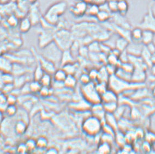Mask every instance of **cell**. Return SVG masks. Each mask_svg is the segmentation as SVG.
I'll use <instances>...</instances> for the list:
<instances>
[{"label":"cell","mask_w":155,"mask_h":154,"mask_svg":"<svg viewBox=\"0 0 155 154\" xmlns=\"http://www.w3.org/2000/svg\"><path fill=\"white\" fill-rule=\"evenodd\" d=\"M39 82L41 83L43 87H50L52 85V78L50 74L45 72V74L39 80Z\"/></svg>","instance_id":"obj_27"},{"label":"cell","mask_w":155,"mask_h":154,"mask_svg":"<svg viewBox=\"0 0 155 154\" xmlns=\"http://www.w3.org/2000/svg\"><path fill=\"white\" fill-rule=\"evenodd\" d=\"M15 131L18 135H22L24 133L27 129V125L25 121L19 120L17 121L14 127Z\"/></svg>","instance_id":"obj_25"},{"label":"cell","mask_w":155,"mask_h":154,"mask_svg":"<svg viewBox=\"0 0 155 154\" xmlns=\"http://www.w3.org/2000/svg\"><path fill=\"white\" fill-rule=\"evenodd\" d=\"M62 69L66 72L67 75H74V74L76 71V66H75L73 63H72L68 64L62 66Z\"/></svg>","instance_id":"obj_35"},{"label":"cell","mask_w":155,"mask_h":154,"mask_svg":"<svg viewBox=\"0 0 155 154\" xmlns=\"http://www.w3.org/2000/svg\"><path fill=\"white\" fill-rule=\"evenodd\" d=\"M150 62H151V63L152 65H155V52L154 53H153L151 54V58H150Z\"/></svg>","instance_id":"obj_51"},{"label":"cell","mask_w":155,"mask_h":154,"mask_svg":"<svg viewBox=\"0 0 155 154\" xmlns=\"http://www.w3.org/2000/svg\"><path fill=\"white\" fill-rule=\"evenodd\" d=\"M150 7L152 11V13L155 15V0H153V2L150 4Z\"/></svg>","instance_id":"obj_50"},{"label":"cell","mask_w":155,"mask_h":154,"mask_svg":"<svg viewBox=\"0 0 155 154\" xmlns=\"http://www.w3.org/2000/svg\"><path fill=\"white\" fill-rule=\"evenodd\" d=\"M39 93L40 94V95L41 96H43V97L48 96L50 93V87L42 86L41 90L39 91Z\"/></svg>","instance_id":"obj_43"},{"label":"cell","mask_w":155,"mask_h":154,"mask_svg":"<svg viewBox=\"0 0 155 154\" xmlns=\"http://www.w3.org/2000/svg\"><path fill=\"white\" fill-rule=\"evenodd\" d=\"M6 113L9 116H13L15 115L17 112V108L15 104L9 105L6 108Z\"/></svg>","instance_id":"obj_40"},{"label":"cell","mask_w":155,"mask_h":154,"mask_svg":"<svg viewBox=\"0 0 155 154\" xmlns=\"http://www.w3.org/2000/svg\"><path fill=\"white\" fill-rule=\"evenodd\" d=\"M155 33L152 30L144 29L143 31V35L141 38V42L144 45L152 43L154 38Z\"/></svg>","instance_id":"obj_16"},{"label":"cell","mask_w":155,"mask_h":154,"mask_svg":"<svg viewBox=\"0 0 155 154\" xmlns=\"http://www.w3.org/2000/svg\"><path fill=\"white\" fill-rule=\"evenodd\" d=\"M42 87V85H41V83L39 82V81H36V80H34L29 84L31 93H39Z\"/></svg>","instance_id":"obj_31"},{"label":"cell","mask_w":155,"mask_h":154,"mask_svg":"<svg viewBox=\"0 0 155 154\" xmlns=\"http://www.w3.org/2000/svg\"><path fill=\"white\" fill-rule=\"evenodd\" d=\"M108 85L106 83L98 82L95 84V87L97 92L101 95L108 89Z\"/></svg>","instance_id":"obj_36"},{"label":"cell","mask_w":155,"mask_h":154,"mask_svg":"<svg viewBox=\"0 0 155 154\" xmlns=\"http://www.w3.org/2000/svg\"><path fill=\"white\" fill-rule=\"evenodd\" d=\"M147 50L149 51L150 53H151V54L155 52V45L153 42L147 44V45H145Z\"/></svg>","instance_id":"obj_47"},{"label":"cell","mask_w":155,"mask_h":154,"mask_svg":"<svg viewBox=\"0 0 155 154\" xmlns=\"http://www.w3.org/2000/svg\"><path fill=\"white\" fill-rule=\"evenodd\" d=\"M27 1L28 2V3H30L31 5H33L37 3L38 0H27Z\"/></svg>","instance_id":"obj_52"},{"label":"cell","mask_w":155,"mask_h":154,"mask_svg":"<svg viewBox=\"0 0 155 154\" xmlns=\"http://www.w3.org/2000/svg\"><path fill=\"white\" fill-rule=\"evenodd\" d=\"M7 102L9 105H13L15 104L17 101V98L14 96V95H10L7 98Z\"/></svg>","instance_id":"obj_48"},{"label":"cell","mask_w":155,"mask_h":154,"mask_svg":"<svg viewBox=\"0 0 155 154\" xmlns=\"http://www.w3.org/2000/svg\"><path fill=\"white\" fill-rule=\"evenodd\" d=\"M129 5L127 0H119L117 1V13L125 16L128 11Z\"/></svg>","instance_id":"obj_20"},{"label":"cell","mask_w":155,"mask_h":154,"mask_svg":"<svg viewBox=\"0 0 155 154\" xmlns=\"http://www.w3.org/2000/svg\"><path fill=\"white\" fill-rule=\"evenodd\" d=\"M97 152L100 154H107L110 152V144L106 142H102L97 148Z\"/></svg>","instance_id":"obj_29"},{"label":"cell","mask_w":155,"mask_h":154,"mask_svg":"<svg viewBox=\"0 0 155 154\" xmlns=\"http://www.w3.org/2000/svg\"><path fill=\"white\" fill-rule=\"evenodd\" d=\"M107 61H108V64L114 65L115 66H116V65L118 64V62H120L119 57L111 53H110L109 55L108 56Z\"/></svg>","instance_id":"obj_37"},{"label":"cell","mask_w":155,"mask_h":154,"mask_svg":"<svg viewBox=\"0 0 155 154\" xmlns=\"http://www.w3.org/2000/svg\"><path fill=\"white\" fill-rule=\"evenodd\" d=\"M101 96L102 103L117 102L118 98L117 96V93L110 89H107Z\"/></svg>","instance_id":"obj_13"},{"label":"cell","mask_w":155,"mask_h":154,"mask_svg":"<svg viewBox=\"0 0 155 154\" xmlns=\"http://www.w3.org/2000/svg\"><path fill=\"white\" fill-rule=\"evenodd\" d=\"M64 87L68 89L74 88L77 83V80L73 75H67V76L64 82Z\"/></svg>","instance_id":"obj_22"},{"label":"cell","mask_w":155,"mask_h":154,"mask_svg":"<svg viewBox=\"0 0 155 154\" xmlns=\"http://www.w3.org/2000/svg\"><path fill=\"white\" fill-rule=\"evenodd\" d=\"M87 7L88 6L85 2L80 1L70 8V11L74 16L81 17L86 13Z\"/></svg>","instance_id":"obj_11"},{"label":"cell","mask_w":155,"mask_h":154,"mask_svg":"<svg viewBox=\"0 0 155 154\" xmlns=\"http://www.w3.org/2000/svg\"><path fill=\"white\" fill-rule=\"evenodd\" d=\"M102 104L104 110L106 113H114L118 107L117 102H109Z\"/></svg>","instance_id":"obj_28"},{"label":"cell","mask_w":155,"mask_h":154,"mask_svg":"<svg viewBox=\"0 0 155 154\" xmlns=\"http://www.w3.org/2000/svg\"><path fill=\"white\" fill-rule=\"evenodd\" d=\"M74 62V57L69 50H66L62 51L60 65L63 66L68 64L72 63Z\"/></svg>","instance_id":"obj_15"},{"label":"cell","mask_w":155,"mask_h":154,"mask_svg":"<svg viewBox=\"0 0 155 154\" xmlns=\"http://www.w3.org/2000/svg\"><path fill=\"white\" fill-rule=\"evenodd\" d=\"M139 27L143 30L147 29L152 30L155 33V15L152 13L150 6L147 14L144 15Z\"/></svg>","instance_id":"obj_7"},{"label":"cell","mask_w":155,"mask_h":154,"mask_svg":"<svg viewBox=\"0 0 155 154\" xmlns=\"http://www.w3.org/2000/svg\"><path fill=\"white\" fill-rule=\"evenodd\" d=\"M130 43V41L127 39L125 38L124 37H120L117 39L115 42V48L119 50L120 51L122 52L126 49L128 44Z\"/></svg>","instance_id":"obj_21"},{"label":"cell","mask_w":155,"mask_h":154,"mask_svg":"<svg viewBox=\"0 0 155 154\" xmlns=\"http://www.w3.org/2000/svg\"><path fill=\"white\" fill-rule=\"evenodd\" d=\"M104 121L105 123L111 127L115 131L117 129L118 126L117 123V119L114 116L113 113H106Z\"/></svg>","instance_id":"obj_19"},{"label":"cell","mask_w":155,"mask_h":154,"mask_svg":"<svg viewBox=\"0 0 155 154\" xmlns=\"http://www.w3.org/2000/svg\"><path fill=\"white\" fill-rule=\"evenodd\" d=\"M144 46L145 45L142 44L141 42H130L126 51L129 55L140 57Z\"/></svg>","instance_id":"obj_10"},{"label":"cell","mask_w":155,"mask_h":154,"mask_svg":"<svg viewBox=\"0 0 155 154\" xmlns=\"http://www.w3.org/2000/svg\"><path fill=\"white\" fill-rule=\"evenodd\" d=\"M28 17L30 20L33 26L40 23L42 17L41 16V11L37 3L31 5V6L29 9Z\"/></svg>","instance_id":"obj_9"},{"label":"cell","mask_w":155,"mask_h":154,"mask_svg":"<svg viewBox=\"0 0 155 154\" xmlns=\"http://www.w3.org/2000/svg\"><path fill=\"white\" fill-rule=\"evenodd\" d=\"M54 28L42 27L39 34V45L43 48L54 40L55 33L53 32Z\"/></svg>","instance_id":"obj_6"},{"label":"cell","mask_w":155,"mask_h":154,"mask_svg":"<svg viewBox=\"0 0 155 154\" xmlns=\"http://www.w3.org/2000/svg\"><path fill=\"white\" fill-rule=\"evenodd\" d=\"M102 121L94 116L86 118L82 124V130L89 136H96L102 131Z\"/></svg>","instance_id":"obj_2"},{"label":"cell","mask_w":155,"mask_h":154,"mask_svg":"<svg viewBox=\"0 0 155 154\" xmlns=\"http://www.w3.org/2000/svg\"><path fill=\"white\" fill-rule=\"evenodd\" d=\"M68 3L66 1L61 0L53 3L48 8L43 18L50 25L55 26L60 21V18L67 11Z\"/></svg>","instance_id":"obj_1"},{"label":"cell","mask_w":155,"mask_h":154,"mask_svg":"<svg viewBox=\"0 0 155 154\" xmlns=\"http://www.w3.org/2000/svg\"><path fill=\"white\" fill-rule=\"evenodd\" d=\"M2 81L5 83L6 85L7 84H12V83L14 82V77L13 75L6 73L2 75Z\"/></svg>","instance_id":"obj_38"},{"label":"cell","mask_w":155,"mask_h":154,"mask_svg":"<svg viewBox=\"0 0 155 154\" xmlns=\"http://www.w3.org/2000/svg\"><path fill=\"white\" fill-rule=\"evenodd\" d=\"M17 150L18 152L19 153H25L28 151V149L26 148V146L25 145V143L24 144H20L19 146H18Z\"/></svg>","instance_id":"obj_46"},{"label":"cell","mask_w":155,"mask_h":154,"mask_svg":"<svg viewBox=\"0 0 155 154\" xmlns=\"http://www.w3.org/2000/svg\"><path fill=\"white\" fill-rule=\"evenodd\" d=\"M25 145L26 146L28 151H32L37 148L36 140H34L33 139L28 140L25 143Z\"/></svg>","instance_id":"obj_39"},{"label":"cell","mask_w":155,"mask_h":154,"mask_svg":"<svg viewBox=\"0 0 155 154\" xmlns=\"http://www.w3.org/2000/svg\"><path fill=\"white\" fill-rule=\"evenodd\" d=\"M67 76V74L62 68L56 70L55 72L54 73V79L55 81L64 82Z\"/></svg>","instance_id":"obj_23"},{"label":"cell","mask_w":155,"mask_h":154,"mask_svg":"<svg viewBox=\"0 0 155 154\" xmlns=\"http://www.w3.org/2000/svg\"><path fill=\"white\" fill-rule=\"evenodd\" d=\"M47 153H48V154H57V153H58V151L55 148H50V149H49L48 150Z\"/></svg>","instance_id":"obj_49"},{"label":"cell","mask_w":155,"mask_h":154,"mask_svg":"<svg viewBox=\"0 0 155 154\" xmlns=\"http://www.w3.org/2000/svg\"><path fill=\"white\" fill-rule=\"evenodd\" d=\"M91 105L89 104L88 102L86 101L84 99V100H79L77 101L73 102L69 105L70 108L74 110L75 111H85L87 110H90Z\"/></svg>","instance_id":"obj_12"},{"label":"cell","mask_w":155,"mask_h":154,"mask_svg":"<svg viewBox=\"0 0 155 154\" xmlns=\"http://www.w3.org/2000/svg\"><path fill=\"white\" fill-rule=\"evenodd\" d=\"M100 7L97 4H92L90 7H87V11L89 15L91 17H96L98 13L100 11Z\"/></svg>","instance_id":"obj_30"},{"label":"cell","mask_w":155,"mask_h":154,"mask_svg":"<svg viewBox=\"0 0 155 154\" xmlns=\"http://www.w3.org/2000/svg\"><path fill=\"white\" fill-rule=\"evenodd\" d=\"M88 49L90 53H100L101 51L100 44L97 41L91 42L90 44H89Z\"/></svg>","instance_id":"obj_34"},{"label":"cell","mask_w":155,"mask_h":154,"mask_svg":"<svg viewBox=\"0 0 155 154\" xmlns=\"http://www.w3.org/2000/svg\"><path fill=\"white\" fill-rule=\"evenodd\" d=\"M48 144L47 139L45 137H40L36 140L37 148L41 149L46 148Z\"/></svg>","instance_id":"obj_33"},{"label":"cell","mask_w":155,"mask_h":154,"mask_svg":"<svg viewBox=\"0 0 155 154\" xmlns=\"http://www.w3.org/2000/svg\"><path fill=\"white\" fill-rule=\"evenodd\" d=\"M143 31V30L140 27L134 28L130 30V39L132 41L141 42Z\"/></svg>","instance_id":"obj_18"},{"label":"cell","mask_w":155,"mask_h":154,"mask_svg":"<svg viewBox=\"0 0 155 154\" xmlns=\"http://www.w3.org/2000/svg\"><path fill=\"white\" fill-rule=\"evenodd\" d=\"M81 92L83 99L91 105L102 102L101 95L97 92L95 83L92 81L86 85H82Z\"/></svg>","instance_id":"obj_3"},{"label":"cell","mask_w":155,"mask_h":154,"mask_svg":"<svg viewBox=\"0 0 155 154\" xmlns=\"http://www.w3.org/2000/svg\"><path fill=\"white\" fill-rule=\"evenodd\" d=\"M8 22L9 24L11 26H16L17 25H19V21L17 17L13 15V16H11L9 18Z\"/></svg>","instance_id":"obj_44"},{"label":"cell","mask_w":155,"mask_h":154,"mask_svg":"<svg viewBox=\"0 0 155 154\" xmlns=\"http://www.w3.org/2000/svg\"><path fill=\"white\" fill-rule=\"evenodd\" d=\"M107 2L111 13H117V1H109Z\"/></svg>","instance_id":"obj_41"},{"label":"cell","mask_w":155,"mask_h":154,"mask_svg":"<svg viewBox=\"0 0 155 154\" xmlns=\"http://www.w3.org/2000/svg\"><path fill=\"white\" fill-rule=\"evenodd\" d=\"M80 81L82 85H86L91 82V80L90 79L89 74H83L80 77Z\"/></svg>","instance_id":"obj_42"},{"label":"cell","mask_w":155,"mask_h":154,"mask_svg":"<svg viewBox=\"0 0 155 154\" xmlns=\"http://www.w3.org/2000/svg\"><path fill=\"white\" fill-rule=\"evenodd\" d=\"M37 59L39 63L45 73L50 75L54 74L56 70L55 64L44 57L43 56H37Z\"/></svg>","instance_id":"obj_8"},{"label":"cell","mask_w":155,"mask_h":154,"mask_svg":"<svg viewBox=\"0 0 155 154\" xmlns=\"http://www.w3.org/2000/svg\"><path fill=\"white\" fill-rule=\"evenodd\" d=\"M109 77H110V75L108 74L105 67L102 68L98 71V75L97 80L98 81V82L107 83Z\"/></svg>","instance_id":"obj_24"},{"label":"cell","mask_w":155,"mask_h":154,"mask_svg":"<svg viewBox=\"0 0 155 154\" xmlns=\"http://www.w3.org/2000/svg\"><path fill=\"white\" fill-rule=\"evenodd\" d=\"M110 13L104 11H100L96 15V19L101 22H105L108 21L111 18Z\"/></svg>","instance_id":"obj_26"},{"label":"cell","mask_w":155,"mask_h":154,"mask_svg":"<svg viewBox=\"0 0 155 154\" xmlns=\"http://www.w3.org/2000/svg\"><path fill=\"white\" fill-rule=\"evenodd\" d=\"M32 26V24L28 17H24L19 22V28L21 33H27Z\"/></svg>","instance_id":"obj_14"},{"label":"cell","mask_w":155,"mask_h":154,"mask_svg":"<svg viewBox=\"0 0 155 154\" xmlns=\"http://www.w3.org/2000/svg\"><path fill=\"white\" fill-rule=\"evenodd\" d=\"M107 2H109V1H118L119 0H107Z\"/></svg>","instance_id":"obj_53"},{"label":"cell","mask_w":155,"mask_h":154,"mask_svg":"<svg viewBox=\"0 0 155 154\" xmlns=\"http://www.w3.org/2000/svg\"><path fill=\"white\" fill-rule=\"evenodd\" d=\"M62 51L69 50L73 43L72 34L65 29H61L55 33L54 40Z\"/></svg>","instance_id":"obj_5"},{"label":"cell","mask_w":155,"mask_h":154,"mask_svg":"<svg viewBox=\"0 0 155 154\" xmlns=\"http://www.w3.org/2000/svg\"><path fill=\"white\" fill-rule=\"evenodd\" d=\"M43 56L44 57L48 60L51 61L55 64L56 66L60 64L61 57L62 54V50L53 41L47 46L43 48Z\"/></svg>","instance_id":"obj_4"},{"label":"cell","mask_w":155,"mask_h":154,"mask_svg":"<svg viewBox=\"0 0 155 154\" xmlns=\"http://www.w3.org/2000/svg\"><path fill=\"white\" fill-rule=\"evenodd\" d=\"M45 72L43 69H42L41 65L38 62V64L37 66L36 67V69L35 70L34 72V79L36 81H39L40 79L42 78L43 75L45 74Z\"/></svg>","instance_id":"obj_32"},{"label":"cell","mask_w":155,"mask_h":154,"mask_svg":"<svg viewBox=\"0 0 155 154\" xmlns=\"http://www.w3.org/2000/svg\"><path fill=\"white\" fill-rule=\"evenodd\" d=\"M145 77V75L143 70L134 68V71L132 73L131 81H132L133 82L135 83L141 82V81L144 80Z\"/></svg>","instance_id":"obj_17"},{"label":"cell","mask_w":155,"mask_h":154,"mask_svg":"<svg viewBox=\"0 0 155 154\" xmlns=\"http://www.w3.org/2000/svg\"><path fill=\"white\" fill-rule=\"evenodd\" d=\"M88 74L90 77V79L91 80V81L93 82L94 81L97 80L98 71L96 69H92L91 70H90V72Z\"/></svg>","instance_id":"obj_45"}]
</instances>
